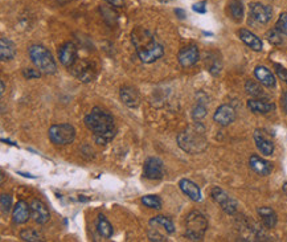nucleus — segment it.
Here are the masks:
<instances>
[{
    "label": "nucleus",
    "mask_w": 287,
    "mask_h": 242,
    "mask_svg": "<svg viewBox=\"0 0 287 242\" xmlns=\"http://www.w3.org/2000/svg\"><path fill=\"white\" fill-rule=\"evenodd\" d=\"M85 124L93 132L97 143L107 144L114 139L115 124L110 113H107L99 107H94L85 117Z\"/></svg>",
    "instance_id": "f257e3e1"
},
{
    "label": "nucleus",
    "mask_w": 287,
    "mask_h": 242,
    "mask_svg": "<svg viewBox=\"0 0 287 242\" xmlns=\"http://www.w3.org/2000/svg\"><path fill=\"white\" fill-rule=\"evenodd\" d=\"M132 44L135 46L136 54L140 61L144 64H151L159 60L164 53L163 46L156 41L151 33L147 29L138 27L131 33Z\"/></svg>",
    "instance_id": "f03ea898"
},
{
    "label": "nucleus",
    "mask_w": 287,
    "mask_h": 242,
    "mask_svg": "<svg viewBox=\"0 0 287 242\" xmlns=\"http://www.w3.org/2000/svg\"><path fill=\"white\" fill-rule=\"evenodd\" d=\"M177 143L185 152L189 154H200L208 147V140L205 138L204 128L200 124L187 128L177 136Z\"/></svg>",
    "instance_id": "7ed1b4c3"
},
{
    "label": "nucleus",
    "mask_w": 287,
    "mask_h": 242,
    "mask_svg": "<svg viewBox=\"0 0 287 242\" xmlns=\"http://www.w3.org/2000/svg\"><path fill=\"white\" fill-rule=\"evenodd\" d=\"M29 57L32 60L33 65L40 70L41 73L53 74L57 70V65L50 52L42 45H32L28 50Z\"/></svg>",
    "instance_id": "20e7f679"
},
{
    "label": "nucleus",
    "mask_w": 287,
    "mask_h": 242,
    "mask_svg": "<svg viewBox=\"0 0 287 242\" xmlns=\"http://www.w3.org/2000/svg\"><path fill=\"white\" fill-rule=\"evenodd\" d=\"M208 229V220L204 214L193 210L185 218V236L192 241H200Z\"/></svg>",
    "instance_id": "39448f33"
},
{
    "label": "nucleus",
    "mask_w": 287,
    "mask_h": 242,
    "mask_svg": "<svg viewBox=\"0 0 287 242\" xmlns=\"http://www.w3.org/2000/svg\"><path fill=\"white\" fill-rule=\"evenodd\" d=\"M76 138V130L72 124H54L49 128V139L56 146L70 144Z\"/></svg>",
    "instance_id": "423d86ee"
},
{
    "label": "nucleus",
    "mask_w": 287,
    "mask_h": 242,
    "mask_svg": "<svg viewBox=\"0 0 287 242\" xmlns=\"http://www.w3.org/2000/svg\"><path fill=\"white\" fill-rule=\"evenodd\" d=\"M212 197H213V200L217 202L218 205H220V208H221L225 213L234 214L237 212V201L234 200L230 195H228L224 189L218 188V187H214V188L212 189Z\"/></svg>",
    "instance_id": "0eeeda50"
},
{
    "label": "nucleus",
    "mask_w": 287,
    "mask_h": 242,
    "mask_svg": "<svg viewBox=\"0 0 287 242\" xmlns=\"http://www.w3.org/2000/svg\"><path fill=\"white\" fill-rule=\"evenodd\" d=\"M70 70L73 72V74L76 77L82 81V82H90L95 78V74H97V70H95V66L89 61H81L76 62Z\"/></svg>",
    "instance_id": "6e6552de"
},
{
    "label": "nucleus",
    "mask_w": 287,
    "mask_h": 242,
    "mask_svg": "<svg viewBox=\"0 0 287 242\" xmlns=\"http://www.w3.org/2000/svg\"><path fill=\"white\" fill-rule=\"evenodd\" d=\"M250 16L258 24H266V23H269L271 20L273 9H271L270 5H265L262 3H251Z\"/></svg>",
    "instance_id": "1a4fd4ad"
},
{
    "label": "nucleus",
    "mask_w": 287,
    "mask_h": 242,
    "mask_svg": "<svg viewBox=\"0 0 287 242\" xmlns=\"http://www.w3.org/2000/svg\"><path fill=\"white\" fill-rule=\"evenodd\" d=\"M144 177L150 180H158L163 177V163L158 158H148L144 163Z\"/></svg>",
    "instance_id": "9d476101"
},
{
    "label": "nucleus",
    "mask_w": 287,
    "mask_h": 242,
    "mask_svg": "<svg viewBox=\"0 0 287 242\" xmlns=\"http://www.w3.org/2000/svg\"><path fill=\"white\" fill-rule=\"evenodd\" d=\"M29 206H31V217H32L37 224L44 225V224H46V222L49 221L50 218L49 210H48V208H46V205L42 202V201L35 199V200L31 202V205Z\"/></svg>",
    "instance_id": "9b49d317"
},
{
    "label": "nucleus",
    "mask_w": 287,
    "mask_h": 242,
    "mask_svg": "<svg viewBox=\"0 0 287 242\" xmlns=\"http://www.w3.org/2000/svg\"><path fill=\"white\" fill-rule=\"evenodd\" d=\"M58 58L64 66L72 68L77 62V48L72 42H66L58 49Z\"/></svg>",
    "instance_id": "f8f14e48"
},
{
    "label": "nucleus",
    "mask_w": 287,
    "mask_h": 242,
    "mask_svg": "<svg viewBox=\"0 0 287 242\" xmlns=\"http://www.w3.org/2000/svg\"><path fill=\"white\" fill-rule=\"evenodd\" d=\"M214 122L222 127H225V126H229L230 123H233L234 119H236V111L232 106L229 105H222L216 110L214 113Z\"/></svg>",
    "instance_id": "ddd939ff"
},
{
    "label": "nucleus",
    "mask_w": 287,
    "mask_h": 242,
    "mask_svg": "<svg viewBox=\"0 0 287 242\" xmlns=\"http://www.w3.org/2000/svg\"><path fill=\"white\" fill-rule=\"evenodd\" d=\"M238 36H240V39H241V41L245 44V45H247L250 49L255 50V52H261L263 48V44H262V40L259 39L255 33L250 32L249 29H245L242 28L238 31Z\"/></svg>",
    "instance_id": "4468645a"
},
{
    "label": "nucleus",
    "mask_w": 287,
    "mask_h": 242,
    "mask_svg": "<svg viewBox=\"0 0 287 242\" xmlns=\"http://www.w3.org/2000/svg\"><path fill=\"white\" fill-rule=\"evenodd\" d=\"M249 164H250V168L254 171L255 173H258L261 176H267L270 175L271 171H273V164L266 159H263L258 155H251L250 160H249Z\"/></svg>",
    "instance_id": "2eb2a0df"
},
{
    "label": "nucleus",
    "mask_w": 287,
    "mask_h": 242,
    "mask_svg": "<svg viewBox=\"0 0 287 242\" xmlns=\"http://www.w3.org/2000/svg\"><path fill=\"white\" fill-rule=\"evenodd\" d=\"M179 62L181 64V66L184 68H188V66L195 65L199 60V49L197 46L195 45H189L185 46L183 49L179 52Z\"/></svg>",
    "instance_id": "dca6fc26"
},
{
    "label": "nucleus",
    "mask_w": 287,
    "mask_h": 242,
    "mask_svg": "<svg viewBox=\"0 0 287 242\" xmlns=\"http://www.w3.org/2000/svg\"><path fill=\"white\" fill-rule=\"evenodd\" d=\"M31 217V206L25 201H17V204L13 208L12 220L15 224H25Z\"/></svg>",
    "instance_id": "f3484780"
},
{
    "label": "nucleus",
    "mask_w": 287,
    "mask_h": 242,
    "mask_svg": "<svg viewBox=\"0 0 287 242\" xmlns=\"http://www.w3.org/2000/svg\"><path fill=\"white\" fill-rule=\"evenodd\" d=\"M254 142L257 148L262 152L263 155L269 156L274 152V143L265 135V132L257 130V131L254 132Z\"/></svg>",
    "instance_id": "a211bd4d"
},
{
    "label": "nucleus",
    "mask_w": 287,
    "mask_h": 242,
    "mask_svg": "<svg viewBox=\"0 0 287 242\" xmlns=\"http://www.w3.org/2000/svg\"><path fill=\"white\" fill-rule=\"evenodd\" d=\"M119 97L122 99V102L128 107H138L140 103V98L138 91L132 87L124 86L119 91Z\"/></svg>",
    "instance_id": "6ab92c4d"
},
{
    "label": "nucleus",
    "mask_w": 287,
    "mask_h": 242,
    "mask_svg": "<svg viewBox=\"0 0 287 242\" xmlns=\"http://www.w3.org/2000/svg\"><path fill=\"white\" fill-rule=\"evenodd\" d=\"M254 74L255 77H257V80H258L259 82L262 83L263 86L266 87H275V83H277V81H275V77L274 74L271 73L270 70L267 69L266 66H257L254 70Z\"/></svg>",
    "instance_id": "aec40b11"
},
{
    "label": "nucleus",
    "mask_w": 287,
    "mask_h": 242,
    "mask_svg": "<svg viewBox=\"0 0 287 242\" xmlns=\"http://www.w3.org/2000/svg\"><path fill=\"white\" fill-rule=\"evenodd\" d=\"M179 187L187 196L193 201H200L201 200V191L193 181L188 180V179H181L179 183Z\"/></svg>",
    "instance_id": "412c9836"
},
{
    "label": "nucleus",
    "mask_w": 287,
    "mask_h": 242,
    "mask_svg": "<svg viewBox=\"0 0 287 242\" xmlns=\"http://www.w3.org/2000/svg\"><path fill=\"white\" fill-rule=\"evenodd\" d=\"M15 56H16V49H15L13 42L7 37H1L0 39V57H1V61L12 60Z\"/></svg>",
    "instance_id": "4be33fe9"
},
{
    "label": "nucleus",
    "mask_w": 287,
    "mask_h": 242,
    "mask_svg": "<svg viewBox=\"0 0 287 242\" xmlns=\"http://www.w3.org/2000/svg\"><path fill=\"white\" fill-rule=\"evenodd\" d=\"M247 107L250 109L253 113H259V114H267L275 109L274 103L265 102L262 99H250L247 102Z\"/></svg>",
    "instance_id": "5701e85b"
},
{
    "label": "nucleus",
    "mask_w": 287,
    "mask_h": 242,
    "mask_svg": "<svg viewBox=\"0 0 287 242\" xmlns=\"http://www.w3.org/2000/svg\"><path fill=\"white\" fill-rule=\"evenodd\" d=\"M258 214L261 217V221L267 229H271L277 225V214L271 208H267V206H262L258 209Z\"/></svg>",
    "instance_id": "b1692460"
},
{
    "label": "nucleus",
    "mask_w": 287,
    "mask_h": 242,
    "mask_svg": "<svg viewBox=\"0 0 287 242\" xmlns=\"http://www.w3.org/2000/svg\"><path fill=\"white\" fill-rule=\"evenodd\" d=\"M228 12L230 19L236 23H240L244 19V5L241 0H230L228 4Z\"/></svg>",
    "instance_id": "393cba45"
},
{
    "label": "nucleus",
    "mask_w": 287,
    "mask_h": 242,
    "mask_svg": "<svg viewBox=\"0 0 287 242\" xmlns=\"http://www.w3.org/2000/svg\"><path fill=\"white\" fill-rule=\"evenodd\" d=\"M97 230L103 238H110L113 236V226L102 214H99L97 218Z\"/></svg>",
    "instance_id": "a878e982"
},
{
    "label": "nucleus",
    "mask_w": 287,
    "mask_h": 242,
    "mask_svg": "<svg viewBox=\"0 0 287 242\" xmlns=\"http://www.w3.org/2000/svg\"><path fill=\"white\" fill-rule=\"evenodd\" d=\"M150 225H155V226H160L163 228L167 233H173L175 232V225L173 222L169 220V218L164 217V216H156L150 221Z\"/></svg>",
    "instance_id": "bb28decb"
},
{
    "label": "nucleus",
    "mask_w": 287,
    "mask_h": 242,
    "mask_svg": "<svg viewBox=\"0 0 287 242\" xmlns=\"http://www.w3.org/2000/svg\"><path fill=\"white\" fill-rule=\"evenodd\" d=\"M245 90L247 94L253 95V97H265L262 87L259 86L258 83H255L254 81H251V80H249L245 83Z\"/></svg>",
    "instance_id": "cd10ccee"
},
{
    "label": "nucleus",
    "mask_w": 287,
    "mask_h": 242,
    "mask_svg": "<svg viewBox=\"0 0 287 242\" xmlns=\"http://www.w3.org/2000/svg\"><path fill=\"white\" fill-rule=\"evenodd\" d=\"M142 202H143L144 206L147 208H151V209H160L162 208V201L158 196H154V195H147V196L142 197Z\"/></svg>",
    "instance_id": "c85d7f7f"
},
{
    "label": "nucleus",
    "mask_w": 287,
    "mask_h": 242,
    "mask_svg": "<svg viewBox=\"0 0 287 242\" xmlns=\"http://www.w3.org/2000/svg\"><path fill=\"white\" fill-rule=\"evenodd\" d=\"M20 238L23 241H33V242H39L42 241V237L39 232L33 229H24L20 232Z\"/></svg>",
    "instance_id": "c756f323"
},
{
    "label": "nucleus",
    "mask_w": 287,
    "mask_h": 242,
    "mask_svg": "<svg viewBox=\"0 0 287 242\" xmlns=\"http://www.w3.org/2000/svg\"><path fill=\"white\" fill-rule=\"evenodd\" d=\"M206 65H208V70L212 74H218L221 70V62H220V57H206Z\"/></svg>",
    "instance_id": "7c9ffc66"
},
{
    "label": "nucleus",
    "mask_w": 287,
    "mask_h": 242,
    "mask_svg": "<svg viewBox=\"0 0 287 242\" xmlns=\"http://www.w3.org/2000/svg\"><path fill=\"white\" fill-rule=\"evenodd\" d=\"M0 206H1L3 214H8L11 212V208H12V196L3 193L0 197Z\"/></svg>",
    "instance_id": "2f4dec72"
},
{
    "label": "nucleus",
    "mask_w": 287,
    "mask_h": 242,
    "mask_svg": "<svg viewBox=\"0 0 287 242\" xmlns=\"http://www.w3.org/2000/svg\"><path fill=\"white\" fill-rule=\"evenodd\" d=\"M266 37H267V40H269L271 44H274V45H279V44H282V33L279 32L277 28L269 31L266 35Z\"/></svg>",
    "instance_id": "473e14b6"
},
{
    "label": "nucleus",
    "mask_w": 287,
    "mask_h": 242,
    "mask_svg": "<svg viewBox=\"0 0 287 242\" xmlns=\"http://www.w3.org/2000/svg\"><path fill=\"white\" fill-rule=\"evenodd\" d=\"M275 28L278 29L279 32L287 36V13H281L277 20V24H275Z\"/></svg>",
    "instance_id": "72a5a7b5"
},
{
    "label": "nucleus",
    "mask_w": 287,
    "mask_h": 242,
    "mask_svg": "<svg viewBox=\"0 0 287 242\" xmlns=\"http://www.w3.org/2000/svg\"><path fill=\"white\" fill-rule=\"evenodd\" d=\"M193 118L195 119H201L204 118L205 115H206V107L203 103H197V106L193 109Z\"/></svg>",
    "instance_id": "f704fd0d"
},
{
    "label": "nucleus",
    "mask_w": 287,
    "mask_h": 242,
    "mask_svg": "<svg viewBox=\"0 0 287 242\" xmlns=\"http://www.w3.org/2000/svg\"><path fill=\"white\" fill-rule=\"evenodd\" d=\"M274 68L277 74H278V77L282 80L283 82L287 83V70L282 65H279V64H274Z\"/></svg>",
    "instance_id": "c9c22d12"
},
{
    "label": "nucleus",
    "mask_w": 287,
    "mask_h": 242,
    "mask_svg": "<svg viewBox=\"0 0 287 242\" xmlns=\"http://www.w3.org/2000/svg\"><path fill=\"white\" fill-rule=\"evenodd\" d=\"M23 76L28 80H32V78H39L41 76L40 70H35V69H24L23 70Z\"/></svg>",
    "instance_id": "e433bc0d"
},
{
    "label": "nucleus",
    "mask_w": 287,
    "mask_h": 242,
    "mask_svg": "<svg viewBox=\"0 0 287 242\" xmlns=\"http://www.w3.org/2000/svg\"><path fill=\"white\" fill-rule=\"evenodd\" d=\"M206 3L205 1H201V3H197V4H195L192 7V9L195 11V12H199V13H205L206 12Z\"/></svg>",
    "instance_id": "4c0bfd02"
},
{
    "label": "nucleus",
    "mask_w": 287,
    "mask_h": 242,
    "mask_svg": "<svg viewBox=\"0 0 287 242\" xmlns=\"http://www.w3.org/2000/svg\"><path fill=\"white\" fill-rule=\"evenodd\" d=\"M106 3H109L113 7H117V8H122L123 5H124V1L123 0H105Z\"/></svg>",
    "instance_id": "58836bf2"
},
{
    "label": "nucleus",
    "mask_w": 287,
    "mask_h": 242,
    "mask_svg": "<svg viewBox=\"0 0 287 242\" xmlns=\"http://www.w3.org/2000/svg\"><path fill=\"white\" fill-rule=\"evenodd\" d=\"M281 103H282L283 111H285V113L287 114V91L282 94V98H281Z\"/></svg>",
    "instance_id": "ea45409f"
},
{
    "label": "nucleus",
    "mask_w": 287,
    "mask_h": 242,
    "mask_svg": "<svg viewBox=\"0 0 287 242\" xmlns=\"http://www.w3.org/2000/svg\"><path fill=\"white\" fill-rule=\"evenodd\" d=\"M0 85H1V91H0V94L3 95V94H4V90H5L4 81H3V80H1V81H0Z\"/></svg>",
    "instance_id": "a19ab883"
},
{
    "label": "nucleus",
    "mask_w": 287,
    "mask_h": 242,
    "mask_svg": "<svg viewBox=\"0 0 287 242\" xmlns=\"http://www.w3.org/2000/svg\"><path fill=\"white\" fill-rule=\"evenodd\" d=\"M283 192H285L287 195V181L285 183V184H283Z\"/></svg>",
    "instance_id": "79ce46f5"
},
{
    "label": "nucleus",
    "mask_w": 287,
    "mask_h": 242,
    "mask_svg": "<svg viewBox=\"0 0 287 242\" xmlns=\"http://www.w3.org/2000/svg\"><path fill=\"white\" fill-rule=\"evenodd\" d=\"M60 1V4H64V3H68L69 0H58Z\"/></svg>",
    "instance_id": "37998d69"
}]
</instances>
